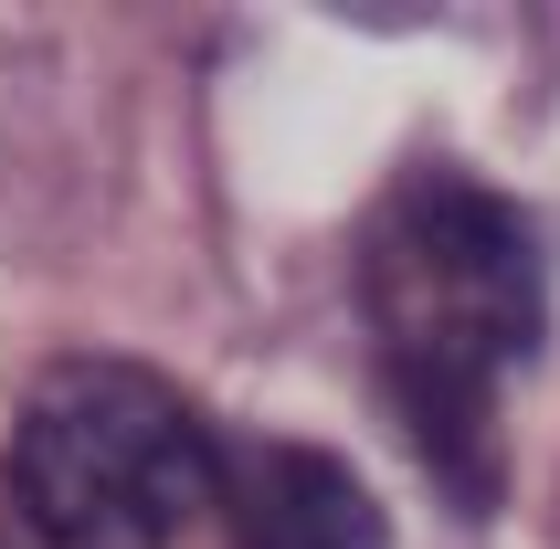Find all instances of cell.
I'll return each mask as SVG.
<instances>
[{
    "label": "cell",
    "mask_w": 560,
    "mask_h": 549,
    "mask_svg": "<svg viewBox=\"0 0 560 549\" xmlns=\"http://www.w3.org/2000/svg\"><path fill=\"white\" fill-rule=\"evenodd\" d=\"M360 317L381 338L392 412L444 487L498 497V401L550 328V265L529 212L476 170H402L360 222Z\"/></svg>",
    "instance_id": "cell-1"
},
{
    "label": "cell",
    "mask_w": 560,
    "mask_h": 549,
    "mask_svg": "<svg viewBox=\"0 0 560 549\" xmlns=\"http://www.w3.org/2000/svg\"><path fill=\"white\" fill-rule=\"evenodd\" d=\"M11 497L43 549H170L222 507V444L149 360H54L11 412Z\"/></svg>",
    "instance_id": "cell-2"
},
{
    "label": "cell",
    "mask_w": 560,
    "mask_h": 549,
    "mask_svg": "<svg viewBox=\"0 0 560 549\" xmlns=\"http://www.w3.org/2000/svg\"><path fill=\"white\" fill-rule=\"evenodd\" d=\"M222 528L233 549H392L381 497L349 476L328 444H222Z\"/></svg>",
    "instance_id": "cell-3"
}]
</instances>
